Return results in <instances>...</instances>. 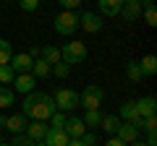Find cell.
I'll return each instance as SVG.
<instances>
[{
  "mask_svg": "<svg viewBox=\"0 0 157 146\" xmlns=\"http://www.w3.org/2000/svg\"><path fill=\"white\" fill-rule=\"evenodd\" d=\"M52 112H55V102H52V97L42 94V91H32L21 102V115L26 120H45L47 123Z\"/></svg>",
  "mask_w": 157,
  "mask_h": 146,
  "instance_id": "1",
  "label": "cell"
},
{
  "mask_svg": "<svg viewBox=\"0 0 157 146\" xmlns=\"http://www.w3.org/2000/svg\"><path fill=\"white\" fill-rule=\"evenodd\" d=\"M102 99H105V91H102V86H97V84H89L81 94H78V104L84 107V110H100Z\"/></svg>",
  "mask_w": 157,
  "mask_h": 146,
  "instance_id": "2",
  "label": "cell"
},
{
  "mask_svg": "<svg viewBox=\"0 0 157 146\" xmlns=\"http://www.w3.org/2000/svg\"><path fill=\"white\" fill-rule=\"evenodd\" d=\"M60 60L68 63V65H78V63L86 60V45L84 42H68L60 50Z\"/></svg>",
  "mask_w": 157,
  "mask_h": 146,
  "instance_id": "3",
  "label": "cell"
},
{
  "mask_svg": "<svg viewBox=\"0 0 157 146\" xmlns=\"http://www.w3.org/2000/svg\"><path fill=\"white\" fill-rule=\"evenodd\" d=\"M52 102H55V110H60V112H71L76 107H81L78 104V91H73V89H58Z\"/></svg>",
  "mask_w": 157,
  "mask_h": 146,
  "instance_id": "4",
  "label": "cell"
},
{
  "mask_svg": "<svg viewBox=\"0 0 157 146\" xmlns=\"http://www.w3.org/2000/svg\"><path fill=\"white\" fill-rule=\"evenodd\" d=\"M76 29H78V13L63 11V13H58V16H55V31L60 34V37H71Z\"/></svg>",
  "mask_w": 157,
  "mask_h": 146,
  "instance_id": "5",
  "label": "cell"
},
{
  "mask_svg": "<svg viewBox=\"0 0 157 146\" xmlns=\"http://www.w3.org/2000/svg\"><path fill=\"white\" fill-rule=\"evenodd\" d=\"M13 86H16V94H32L37 91V78H34L32 73H16V78H13Z\"/></svg>",
  "mask_w": 157,
  "mask_h": 146,
  "instance_id": "6",
  "label": "cell"
},
{
  "mask_svg": "<svg viewBox=\"0 0 157 146\" xmlns=\"http://www.w3.org/2000/svg\"><path fill=\"white\" fill-rule=\"evenodd\" d=\"M11 71L13 73H32V65H34V57L29 55V52H18V55L11 57Z\"/></svg>",
  "mask_w": 157,
  "mask_h": 146,
  "instance_id": "7",
  "label": "cell"
},
{
  "mask_svg": "<svg viewBox=\"0 0 157 146\" xmlns=\"http://www.w3.org/2000/svg\"><path fill=\"white\" fill-rule=\"evenodd\" d=\"M47 130H50V125H47L45 120H29V125H26L24 133H26L32 141H42L47 136Z\"/></svg>",
  "mask_w": 157,
  "mask_h": 146,
  "instance_id": "8",
  "label": "cell"
},
{
  "mask_svg": "<svg viewBox=\"0 0 157 146\" xmlns=\"http://www.w3.org/2000/svg\"><path fill=\"white\" fill-rule=\"evenodd\" d=\"M63 130H66L68 138H81V136L86 133V125H84V120H81V118H66Z\"/></svg>",
  "mask_w": 157,
  "mask_h": 146,
  "instance_id": "9",
  "label": "cell"
},
{
  "mask_svg": "<svg viewBox=\"0 0 157 146\" xmlns=\"http://www.w3.org/2000/svg\"><path fill=\"white\" fill-rule=\"evenodd\" d=\"M115 138H121L123 144H134V141H139V128L131 123H121L115 130Z\"/></svg>",
  "mask_w": 157,
  "mask_h": 146,
  "instance_id": "10",
  "label": "cell"
},
{
  "mask_svg": "<svg viewBox=\"0 0 157 146\" xmlns=\"http://www.w3.org/2000/svg\"><path fill=\"white\" fill-rule=\"evenodd\" d=\"M78 26L84 29V31H89V34H97L102 29V21H100L97 13H81L78 16Z\"/></svg>",
  "mask_w": 157,
  "mask_h": 146,
  "instance_id": "11",
  "label": "cell"
},
{
  "mask_svg": "<svg viewBox=\"0 0 157 146\" xmlns=\"http://www.w3.org/2000/svg\"><path fill=\"white\" fill-rule=\"evenodd\" d=\"M134 104H136L139 118H149V115L157 112V99H155V97H141V99H136Z\"/></svg>",
  "mask_w": 157,
  "mask_h": 146,
  "instance_id": "12",
  "label": "cell"
},
{
  "mask_svg": "<svg viewBox=\"0 0 157 146\" xmlns=\"http://www.w3.org/2000/svg\"><path fill=\"white\" fill-rule=\"evenodd\" d=\"M121 120H126V123L136 125V128L141 130V118H139V112H136V104H134V102H126V104L121 107Z\"/></svg>",
  "mask_w": 157,
  "mask_h": 146,
  "instance_id": "13",
  "label": "cell"
},
{
  "mask_svg": "<svg viewBox=\"0 0 157 146\" xmlns=\"http://www.w3.org/2000/svg\"><path fill=\"white\" fill-rule=\"evenodd\" d=\"M68 141H71V138H68V136H66V130L50 128V130H47V136H45V138H42V144H45V146H66Z\"/></svg>",
  "mask_w": 157,
  "mask_h": 146,
  "instance_id": "14",
  "label": "cell"
},
{
  "mask_svg": "<svg viewBox=\"0 0 157 146\" xmlns=\"http://www.w3.org/2000/svg\"><path fill=\"white\" fill-rule=\"evenodd\" d=\"M26 125H29V120L24 118L21 112H18V115H11V118L6 120V128L11 130L13 136H16V133H24V130H26Z\"/></svg>",
  "mask_w": 157,
  "mask_h": 146,
  "instance_id": "15",
  "label": "cell"
},
{
  "mask_svg": "<svg viewBox=\"0 0 157 146\" xmlns=\"http://www.w3.org/2000/svg\"><path fill=\"white\" fill-rule=\"evenodd\" d=\"M32 76H34V78H47V76H52V65H50V63H45L42 57H34Z\"/></svg>",
  "mask_w": 157,
  "mask_h": 146,
  "instance_id": "16",
  "label": "cell"
},
{
  "mask_svg": "<svg viewBox=\"0 0 157 146\" xmlns=\"http://www.w3.org/2000/svg\"><path fill=\"white\" fill-rule=\"evenodd\" d=\"M39 57L45 63H50V65H55V63H60V50H58L55 45H45L39 50Z\"/></svg>",
  "mask_w": 157,
  "mask_h": 146,
  "instance_id": "17",
  "label": "cell"
},
{
  "mask_svg": "<svg viewBox=\"0 0 157 146\" xmlns=\"http://www.w3.org/2000/svg\"><path fill=\"white\" fill-rule=\"evenodd\" d=\"M11 104H16V91H13L11 86L0 84V110H8Z\"/></svg>",
  "mask_w": 157,
  "mask_h": 146,
  "instance_id": "18",
  "label": "cell"
},
{
  "mask_svg": "<svg viewBox=\"0 0 157 146\" xmlns=\"http://www.w3.org/2000/svg\"><path fill=\"white\" fill-rule=\"evenodd\" d=\"M118 125H121V118H118V115H102V120H100V128L105 130V133H110V136H115Z\"/></svg>",
  "mask_w": 157,
  "mask_h": 146,
  "instance_id": "19",
  "label": "cell"
},
{
  "mask_svg": "<svg viewBox=\"0 0 157 146\" xmlns=\"http://www.w3.org/2000/svg\"><path fill=\"white\" fill-rule=\"evenodd\" d=\"M121 18H126V21H136V18L141 16V5H134V3H123V8H121Z\"/></svg>",
  "mask_w": 157,
  "mask_h": 146,
  "instance_id": "20",
  "label": "cell"
},
{
  "mask_svg": "<svg viewBox=\"0 0 157 146\" xmlns=\"http://www.w3.org/2000/svg\"><path fill=\"white\" fill-rule=\"evenodd\" d=\"M121 8H123V0H100V11L105 16H118Z\"/></svg>",
  "mask_w": 157,
  "mask_h": 146,
  "instance_id": "21",
  "label": "cell"
},
{
  "mask_svg": "<svg viewBox=\"0 0 157 146\" xmlns=\"http://www.w3.org/2000/svg\"><path fill=\"white\" fill-rule=\"evenodd\" d=\"M139 68H141V76H155L157 73V57L155 55H147L139 60Z\"/></svg>",
  "mask_w": 157,
  "mask_h": 146,
  "instance_id": "22",
  "label": "cell"
},
{
  "mask_svg": "<svg viewBox=\"0 0 157 146\" xmlns=\"http://www.w3.org/2000/svg\"><path fill=\"white\" fill-rule=\"evenodd\" d=\"M139 5H144V21H147V26H157V13H155V3H152V0H141Z\"/></svg>",
  "mask_w": 157,
  "mask_h": 146,
  "instance_id": "23",
  "label": "cell"
},
{
  "mask_svg": "<svg viewBox=\"0 0 157 146\" xmlns=\"http://www.w3.org/2000/svg\"><path fill=\"white\" fill-rule=\"evenodd\" d=\"M11 57H13V47H11V42L0 37V65H8V63H11Z\"/></svg>",
  "mask_w": 157,
  "mask_h": 146,
  "instance_id": "24",
  "label": "cell"
},
{
  "mask_svg": "<svg viewBox=\"0 0 157 146\" xmlns=\"http://www.w3.org/2000/svg\"><path fill=\"white\" fill-rule=\"evenodd\" d=\"M81 120H84V125H86V128H100V120H102V115H100V110H86Z\"/></svg>",
  "mask_w": 157,
  "mask_h": 146,
  "instance_id": "25",
  "label": "cell"
},
{
  "mask_svg": "<svg viewBox=\"0 0 157 146\" xmlns=\"http://www.w3.org/2000/svg\"><path fill=\"white\" fill-rule=\"evenodd\" d=\"M126 76H128L131 81H141L144 76H141V68H139V60H128L126 63Z\"/></svg>",
  "mask_w": 157,
  "mask_h": 146,
  "instance_id": "26",
  "label": "cell"
},
{
  "mask_svg": "<svg viewBox=\"0 0 157 146\" xmlns=\"http://www.w3.org/2000/svg\"><path fill=\"white\" fill-rule=\"evenodd\" d=\"M66 118H68L66 112L55 110V112L50 115V120H47V125H50V128H58V130H63V125H66Z\"/></svg>",
  "mask_w": 157,
  "mask_h": 146,
  "instance_id": "27",
  "label": "cell"
},
{
  "mask_svg": "<svg viewBox=\"0 0 157 146\" xmlns=\"http://www.w3.org/2000/svg\"><path fill=\"white\" fill-rule=\"evenodd\" d=\"M13 78H16V73L11 71V65H0V84L8 86V84H13Z\"/></svg>",
  "mask_w": 157,
  "mask_h": 146,
  "instance_id": "28",
  "label": "cell"
},
{
  "mask_svg": "<svg viewBox=\"0 0 157 146\" xmlns=\"http://www.w3.org/2000/svg\"><path fill=\"white\" fill-rule=\"evenodd\" d=\"M68 73H71V65H68V63H55V65H52V76H58V78H68Z\"/></svg>",
  "mask_w": 157,
  "mask_h": 146,
  "instance_id": "29",
  "label": "cell"
},
{
  "mask_svg": "<svg viewBox=\"0 0 157 146\" xmlns=\"http://www.w3.org/2000/svg\"><path fill=\"white\" fill-rule=\"evenodd\" d=\"M34 144H37V141H32L26 133H16L13 141H11V146H34Z\"/></svg>",
  "mask_w": 157,
  "mask_h": 146,
  "instance_id": "30",
  "label": "cell"
},
{
  "mask_svg": "<svg viewBox=\"0 0 157 146\" xmlns=\"http://www.w3.org/2000/svg\"><path fill=\"white\" fill-rule=\"evenodd\" d=\"M141 130H147V133H155V130H157V118H155V115L141 118Z\"/></svg>",
  "mask_w": 157,
  "mask_h": 146,
  "instance_id": "31",
  "label": "cell"
},
{
  "mask_svg": "<svg viewBox=\"0 0 157 146\" xmlns=\"http://www.w3.org/2000/svg\"><path fill=\"white\" fill-rule=\"evenodd\" d=\"M39 3H42V0H18V5H21V11H26V13L37 11V8H39Z\"/></svg>",
  "mask_w": 157,
  "mask_h": 146,
  "instance_id": "32",
  "label": "cell"
},
{
  "mask_svg": "<svg viewBox=\"0 0 157 146\" xmlns=\"http://www.w3.org/2000/svg\"><path fill=\"white\" fill-rule=\"evenodd\" d=\"M58 3H60V5L66 8V11H73V8H78V5H81V0H58Z\"/></svg>",
  "mask_w": 157,
  "mask_h": 146,
  "instance_id": "33",
  "label": "cell"
},
{
  "mask_svg": "<svg viewBox=\"0 0 157 146\" xmlns=\"http://www.w3.org/2000/svg\"><path fill=\"white\" fill-rule=\"evenodd\" d=\"M81 144H84V146H94L97 144V136L94 133H84V136H81Z\"/></svg>",
  "mask_w": 157,
  "mask_h": 146,
  "instance_id": "34",
  "label": "cell"
},
{
  "mask_svg": "<svg viewBox=\"0 0 157 146\" xmlns=\"http://www.w3.org/2000/svg\"><path fill=\"white\" fill-rule=\"evenodd\" d=\"M144 144H147V146H157V130L147 136V141H144Z\"/></svg>",
  "mask_w": 157,
  "mask_h": 146,
  "instance_id": "35",
  "label": "cell"
},
{
  "mask_svg": "<svg viewBox=\"0 0 157 146\" xmlns=\"http://www.w3.org/2000/svg\"><path fill=\"white\" fill-rule=\"evenodd\" d=\"M105 146H128V144H123V141H121V138H115V136H113V138L107 141Z\"/></svg>",
  "mask_w": 157,
  "mask_h": 146,
  "instance_id": "36",
  "label": "cell"
},
{
  "mask_svg": "<svg viewBox=\"0 0 157 146\" xmlns=\"http://www.w3.org/2000/svg\"><path fill=\"white\" fill-rule=\"evenodd\" d=\"M66 146H84V144H81V138H71Z\"/></svg>",
  "mask_w": 157,
  "mask_h": 146,
  "instance_id": "37",
  "label": "cell"
},
{
  "mask_svg": "<svg viewBox=\"0 0 157 146\" xmlns=\"http://www.w3.org/2000/svg\"><path fill=\"white\" fill-rule=\"evenodd\" d=\"M6 120H8L6 115H0V128H6Z\"/></svg>",
  "mask_w": 157,
  "mask_h": 146,
  "instance_id": "38",
  "label": "cell"
},
{
  "mask_svg": "<svg viewBox=\"0 0 157 146\" xmlns=\"http://www.w3.org/2000/svg\"><path fill=\"white\" fill-rule=\"evenodd\" d=\"M128 146H147L144 141H134V144H128Z\"/></svg>",
  "mask_w": 157,
  "mask_h": 146,
  "instance_id": "39",
  "label": "cell"
},
{
  "mask_svg": "<svg viewBox=\"0 0 157 146\" xmlns=\"http://www.w3.org/2000/svg\"><path fill=\"white\" fill-rule=\"evenodd\" d=\"M123 3H134V5H139V3H141V0H123Z\"/></svg>",
  "mask_w": 157,
  "mask_h": 146,
  "instance_id": "40",
  "label": "cell"
},
{
  "mask_svg": "<svg viewBox=\"0 0 157 146\" xmlns=\"http://www.w3.org/2000/svg\"><path fill=\"white\" fill-rule=\"evenodd\" d=\"M0 146H11V144H6V141H0Z\"/></svg>",
  "mask_w": 157,
  "mask_h": 146,
  "instance_id": "41",
  "label": "cell"
},
{
  "mask_svg": "<svg viewBox=\"0 0 157 146\" xmlns=\"http://www.w3.org/2000/svg\"><path fill=\"white\" fill-rule=\"evenodd\" d=\"M34 146H45V144H42V141H37V144H34Z\"/></svg>",
  "mask_w": 157,
  "mask_h": 146,
  "instance_id": "42",
  "label": "cell"
}]
</instances>
